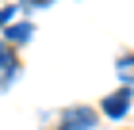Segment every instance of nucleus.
Masks as SVG:
<instances>
[{
  "label": "nucleus",
  "instance_id": "nucleus-5",
  "mask_svg": "<svg viewBox=\"0 0 134 130\" xmlns=\"http://www.w3.org/2000/svg\"><path fill=\"white\" fill-rule=\"evenodd\" d=\"M115 69H119V77H123V80H134V54H130V58H123Z\"/></svg>",
  "mask_w": 134,
  "mask_h": 130
},
{
  "label": "nucleus",
  "instance_id": "nucleus-1",
  "mask_svg": "<svg viewBox=\"0 0 134 130\" xmlns=\"http://www.w3.org/2000/svg\"><path fill=\"white\" fill-rule=\"evenodd\" d=\"M92 126H96L92 107H69V111H62V119H58L54 130H92Z\"/></svg>",
  "mask_w": 134,
  "mask_h": 130
},
{
  "label": "nucleus",
  "instance_id": "nucleus-3",
  "mask_svg": "<svg viewBox=\"0 0 134 130\" xmlns=\"http://www.w3.org/2000/svg\"><path fill=\"white\" fill-rule=\"evenodd\" d=\"M15 73H19V61H15V54H12L8 46H0V88H4V84H8Z\"/></svg>",
  "mask_w": 134,
  "mask_h": 130
},
{
  "label": "nucleus",
  "instance_id": "nucleus-7",
  "mask_svg": "<svg viewBox=\"0 0 134 130\" xmlns=\"http://www.w3.org/2000/svg\"><path fill=\"white\" fill-rule=\"evenodd\" d=\"M23 4H38V8H42V4H50V0H23Z\"/></svg>",
  "mask_w": 134,
  "mask_h": 130
},
{
  "label": "nucleus",
  "instance_id": "nucleus-6",
  "mask_svg": "<svg viewBox=\"0 0 134 130\" xmlns=\"http://www.w3.org/2000/svg\"><path fill=\"white\" fill-rule=\"evenodd\" d=\"M12 12H15V8H4V12H0V27H8V19H12Z\"/></svg>",
  "mask_w": 134,
  "mask_h": 130
},
{
  "label": "nucleus",
  "instance_id": "nucleus-4",
  "mask_svg": "<svg viewBox=\"0 0 134 130\" xmlns=\"http://www.w3.org/2000/svg\"><path fill=\"white\" fill-rule=\"evenodd\" d=\"M8 38H12V42H27V38H31V23H15V27H8Z\"/></svg>",
  "mask_w": 134,
  "mask_h": 130
},
{
  "label": "nucleus",
  "instance_id": "nucleus-2",
  "mask_svg": "<svg viewBox=\"0 0 134 130\" xmlns=\"http://www.w3.org/2000/svg\"><path fill=\"white\" fill-rule=\"evenodd\" d=\"M126 107H130V92H126V88H119L115 96H107V100H103V115H111V119L126 115Z\"/></svg>",
  "mask_w": 134,
  "mask_h": 130
}]
</instances>
